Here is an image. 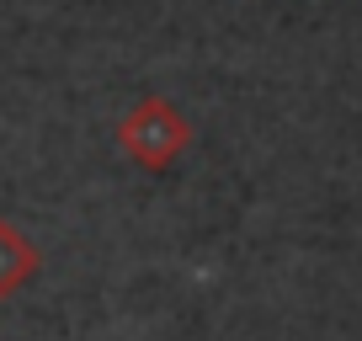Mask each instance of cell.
I'll use <instances>...</instances> for the list:
<instances>
[{
  "instance_id": "2",
  "label": "cell",
  "mask_w": 362,
  "mask_h": 341,
  "mask_svg": "<svg viewBox=\"0 0 362 341\" xmlns=\"http://www.w3.org/2000/svg\"><path fill=\"white\" fill-rule=\"evenodd\" d=\"M37 272H43V250H37L11 219H0V299L22 294Z\"/></svg>"
},
{
  "instance_id": "1",
  "label": "cell",
  "mask_w": 362,
  "mask_h": 341,
  "mask_svg": "<svg viewBox=\"0 0 362 341\" xmlns=\"http://www.w3.org/2000/svg\"><path fill=\"white\" fill-rule=\"evenodd\" d=\"M117 144L134 166L144 170H170L187 144H192V123L170 96H139L123 117H117Z\"/></svg>"
}]
</instances>
